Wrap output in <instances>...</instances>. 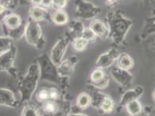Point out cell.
<instances>
[{
    "label": "cell",
    "instance_id": "obj_1",
    "mask_svg": "<svg viewBox=\"0 0 155 116\" xmlns=\"http://www.w3.org/2000/svg\"><path fill=\"white\" fill-rule=\"evenodd\" d=\"M107 18L110 30V37L116 44L122 43L133 22L130 19L125 18L122 14L116 11L109 12Z\"/></svg>",
    "mask_w": 155,
    "mask_h": 116
},
{
    "label": "cell",
    "instance_id": "obj_2",
    "mask_svg": "<svg viewBox=\"0 0 155 116\" xmlns=\"http://www.w3.org/2000/svg\"><path fill=\"white\" fill-rule=\"evenodd\" d=\"M41 78V72L38 63H33L28 68L27 74L19 83V91L22 96L21 103L30 100L35 91L38 82Z\"/></svg>",
    "mask_w": 155,
    "mask_h": 116
},
{
    "label": "cell",
    "instance_id": "obj_3",
    "mask_svg": "<svg viewBox=\"0 0 155 116\" xmlns=\"http://www.w3.org/2000/svg\"><path fill=\"white\" fill-rule=\"evenodd\" d=\"M38 63L41 72V80L51 81L54 83H58L60 81L58 66L52 61L51 57L43 54L38 58Z\"/></svg>",
    "mask_w": 155,
    "mask_h": 116
},
{
    "label": "cell",
    "instance_id": "obj_4",
    "mask_svg": "<svg viewBox=\"0 0 155 116\" xmlns=\"http://www.w3.org/2000/svg\"><path fill=\"white\" fill-rule=\"evenodd\" d=\"M25 37L27 43L31 45L36 46L38 49H42L45 45V41L42 37V29L38 22L30 19L27 23Z\"/></svg>",
    "mask_w": 155,
    "mask_h": 116
},
{
    "label": "cell",
    "instance_id": "obj_5",
    "mask_svg": "<svg viewBox=\"0 0 155 116\" xmlns=\"http://www.w3.org/2000/svg\"><path fill=\"white\" fill-rule=\"evenodd\" d=\"M70 36H65L57 41L53 48L51 49V58L52 61L58 66L63 61V58L67 52V47H68L69 42H70Z\"/></svg>",
    "mask_w": 155,
    "mask_h": 116
},
{
    "label": "cell",
    "instance_id": "obj_6",
    "mask_svg": "<svg viewBox=\"0 0 155 116\" xmlns=\"http://www.w3.org/2000/svg\"><path fill=\"white\" fill-rule=\"evenodd\" d=\"M100 12V9L91 2L84 0H76V14L78 18L91 19Z\"/></svg>",
    "mask_w": 155,
    "mask_h": 116
},
{
    "label": "cell",
    "instance_id": "obj_7",
    "mask_svg": "<svg viewBox=\"0 0 155 116\" xmlns=\"http://www.w3.org/2000/svg\"><path fill=\"white\" fill-rule=\"evenodd\" d=\"M110 74L114 80L124 88H128L132 84L133 82V76L128 72V70H125L122 68H113L110 72Z\"/></svg>",
    "mask_w": 155,
    "mask_h": 116
},
{
    "label": "cell",
    "instance_id": "obj_8",
    "mask_svg": "<svg viewBox=\"0 0 155 116\" xmlns=\"http://www.w3.org/2000/svg\"><path fill=\"white\" fill-rule=\"evenodd\" d=\"M118 56H119V53L117 49H111L107 51V53H103L98 57V59L96 61V66L102 69L110 68L117 61Z\"/></svg>",
    "mask_w": 155,
    "mask_h": 116
},
{
    "label": "cell",
    "instance_id": "obj_9",
    "mask_svg": "<svg viewBox=\"0 0 155 116\" xmlns=\"http://www.w3.org/2000/svg\"><path fill=\"white\" fill-rule=\"evenodd\" d=\"M90 28L94 31L96 36L102 39H107L110 37V30L104 22L99 19H94L90 24Z\"/></svg>",
    "mask_w": 155,
    "mask_h": 116
},
{
    "label": "cell",
    "instance_id": "obj_10",
    "mask_svg": "<svg viewBox=\"0 0 155 116\" xmlns=\"http://www.w3.org/2000/svg\"><path fill=\"white\" fill-rule=\"evenodd\" d=\"M77 61L78 59L76 57H71V58H69V59L66 60V61H63L58 66V71L60 77H71L72 73H73Z\"/></svg>",
    "mask_w": 155,
    "mask_h": 116
},
{
    "label": "cell",
    "instance_id": "obj_11",
    "mask_svg": "<svg viewBox=\"0 0 155 116\" xmlns=\"http://www.w3.org/2000/svg\"><path fill=\"white\" fill-rule=\"evenodd\" d=\"M16 57V47L15 45L10 50L1 53V70H10L13 67Z\"/></svg>",
    "mask_w": 155,
    "mask_h": 116
},
{
    "label": "cell",
    "instance_id": "obj_12",
    "mask_svg": "<svg viewBox=\"0 0 155 116\" xmlns=\"http://www.w3.org/2000/svg\"><path fill=\"white\" fill-rule=\"evenodd\" d=\"M0 103L2 106L5 107H18V102L16 100L15 95L11 90L6 89V88H2L0 92Z\"/></svg>",
    "mask_w": 155,
    "mask_h": 116
},
{
    "label": "cell",
    "instance_id": "obj_13",
    "mask_svg": "<svg viewBox=\"0 0 155 116\" xmlns=\"http://www.w3.org/2000/svg\"><path fill=\"white\" fill-rule=\"evenodd\" d=\"M143 92H144V90L140 86H137L136 88H133V89L128 90L122 96L121 102H120V105L122 106V107H124V106H126L127 103L131 102V101L137 99L141 96V95L143 93Z\"/></svg>",
    "mask_w": 155,
    "mask_h": 116
},
{
    "label": "cell",
    "instance_id": "obj_14",
    "mask_svg": "<svg viewBox=\"0 0 155 116\" xmlns=\"http://www.w3.org/2000/svg\"><path fill=\"white\" fill-rule=\"evenodd\" d=\"M29 15L31 19L38 22L48 18V11L42 6H34L30 9Z\"/></svg>",
    "mask_w": 155,
    "mask_h": 116
},
{
    "label": "cell",
    "instance_id": "obj_15",
    "mask_svg": "<svg viewBox=\"0 0 155 116\" xmlns=\"http://www.w3.org/2000/svg\"><path fill=\"white\" fill-rule=\"evenodd\" d=\"M2 22L7 29L11 30V29L17 28L18 27H19L22 22L19 15L16 14H9L3 18Z\"/></svg>",
    "mask_w": 155,
    "mask_h": 116
},
{
    "label": "cell",
    "instance_id": "obj_16",
    "mask_svg": "<svg viewBox=\"0 0 155 116\" xmlns=\"http://www.w3.org/2000/svg\"><path fill=\"white\" fill-rule=\"evenodd\" d=\"M134 62L132 57L127 53H122L119 54L117 59V65L118 68L125 69V70H130L133 68Z\"/></svg>",
    "mask_w": 155,
    "mask_h": 116
},
{
    "label": "cell",
    "instance_id": "obj_17",
    "mask_svg": "<svg viewBox=\"0 0 155 116\" xmlns=\"http://www.w3.org/2000/svg\"><path fill=\"white\" fill-rule=\"evenodd\" d=\"M51 19L54 24L58 26H63L68 22V15L67 14L62 10H57L53 13L51 16Z\"/></svg>",
    "mask_w": 155,
    "mask_h": 116
},
{
    "label": "cell",
    "instance_id": "obj_18",
    "mask_svg": "<svg viewBox=\"0 0 155 116\" xmlns=\"http://www.w3.org/2000/svg\"><path fill=\"white\" fill-rule=\"evenodd\" d=\"M27 23L22 22V24L20 25L19 27L15 29H7L8 30V33L7 36L11 37L13 40H18L20 39L22 36L25 35L26 33V28H27Z\"/></svg>",
    "mask_w": 155,
    "mask_h": 116
},
{
    "label": "cell",
    "instance_id": "obj_19",
    "mask_svg": "<svg viewBox=\"0 0 155 116\" xmlns=\"http://www.w3.org/2000/svg\"><path fill=\"white\" fill-rule=\"evenodd\" d=\"M69 30H70V33L72 34L74 40V38H77V37L82 36L84 27L80 21H72L69 24Z\"/></svg>",
    "mask_w": 155,
    "mask_h": 116
},
{
    "label": "cell",
    "instance_id": "obj_20",
    "mask_svg": "<svg viewBox=\"0 0 155 116\" xmlns=\"http://www.w3.org/2000/svg\"><path fill=\"white\" fill-rule=\"evenodd\" d=\"M126 110L130 115H137L139 114L142 111V104L137 99L133 100L128 103L126 105Z\"/></svg>",
    "mask_w": 155,
    "mask_h": 116
},
{
    "label": "cell",
    "instance_id": "obj_21",
    "mask_svg": "<svg viewBox=\"0 0 155 116\" xmlns=\"http://www.w3.org/2000/svg\"><path fill=\"white\" fill-rule=\"evenodd\" d=\"M91 104V97L87 93H82L77 99V107L80 109H86Z\"/></svg>",
    "mask_w": 155,
    "mask_h": 116
},
{
    "label": "cell",
    "instance_id": "obj_22",
    "mask_svg": "<svg viewBox=\"0 0 155 116\" xmlns=\"http://www.w3.org/2000/svg\"><path fill=\"white\" fill-rule=\"evenodd\" d=\"M106 96H107L106 95L102 94L99 92H96L92 96H91L92 107L96 109H101V106H102V102L104 101Z\"/></svg>",
    "mask_w": 155,
    "mask_h": 116
},
{
    "label": "cell",
    "instance_id": "obj_23",
    "mask_svg": "<svg viewBox=\"0 0 155 116\" xmlns=\"http://www.w3.org/2000/svg\"><path fill=\"white\" fill-rule=\"evenodd\" d=\"M13 41L14 40L11 37H8V36H7V37H1V40H0V42H1V48H0L1 53H5V52L10 50L13 47Z\"/></svg>",
    "mask_w": 155,
    "mask_h": 116
},
{
    "label": "cell",
    "instance_id": "obj_24",
    "mask_svg": "<svg viewBox=\"0 0 155 116\" xmlns=\"http://www.w3.org/2000/svg\"><path fill=\"white\" fill-rule=\"evenodd\" d=\"M87 45H88V42L87 40H85L84 38H82V37H77L73 40V47L76 51L78 52H82L87 48Z\"/></svg>",
    "mask_w": 155,
    "mask_h": 116
},
{
    "label": "cell",
    "instance_id": "obj_25",
    "mask_svg": "<svg viewBox=\"0 0 155 116\" xmlns=\"http://www.w3.org/2000/svg\"><path fill=\"white\" fill-rule=\"evenodd\" d=\"M114 107V103L113 99H111L110 96H107L104 101L102 102L101 110L105 113H110L113 111Z\"/></svg>",
    "mask_w": 155,
    "mask_h": 116
},
{
    "label": "cell",
    "instance_id": "obj_26",
    "mask_svg": "<svg viewBox=\"0 0 155 116\" xmlns=\"http://www.w3.org/2000/svg\"><path fill=\"white\" fill-rule=\"evenodd\" d=\"M21 115L22 116H37L39 115V112H38L37 107H35L34 105H28L25 106L24 108L22 109Z\"/></svg>",
    "mask_w": 155,
    "mask_h": 116
},
{
    "label": "cell",
    "instance_id": "obj_27",
    "mask_svg": "<svg viewBox=\"0 0 155 116\" xmlns=\"http://www.w3.org/2000/svg\"><path fill=\"white\" fill-rule=\"evenodd\" d=\"M58 109V107H57V104L54 102V100H47L44 103V105H43V110L47 114H53V113H55V111Z\"/></svg>",
    "mask_w": 155,
    "mask_h": 116
},
{
    "label": "cell",
    "instance_id": "obj_28",
    "mask_svg": "<svg viewBox=\"0 0 155 116\" xmlns=\"http://www.w3.org/2000/svg\"><path fill=\"white\" fill-rule=\"evenodd\" d=\"M81 37H82V38H84L85 40H87L88 42H90L94 41V40L96 39L97 36H96L95 33H94V31L89 27V28H84V30L82 31V36H81Z\"/></svg>",
    "mask_w": 155,
    "mask_h": 116
},
{
    "label": "cell",
    "instance_id": "obj_29",
    "mask_svg": "<svg viewBox=\"0 0 155 116\" xmlns=\"http://www.w3.org/2000/svg\"><path fill=\"white\" fill-rule=\"evenodd\" d=\"M105 76H106V75H105L104 72L102 71V68H96V69H94V70L92 72V73H91V82H92V83H94V82H97V81L102 80Z\"/></svg>",
    "mask_w": 155,
    "mask_h": 116
},
{
    "label": "cell",
    "instance_id": "obj_30",
    "mask_svg": "<svg viewBox=\"0 0 155 116\" xmlns=\"http://www.w3.org/2000/svg\"><path fill=\"white\" fill-rule=\"evenodd\" d=\"M36 97H37L38 101L45 103L46 101H47L50 99V97H49V90H47V88H42V89L38 91Z\"/></svg>",
    "mask_w": 155,
    "mask_h": 116
},
{
    "label": "cell",
    "instance_id": "obj_31",
    "mask_svg": "<svg viewBox=\"0 0 155 116\" xmlns=\"http://www.w3.org/2000/svg\"><path fill=\"white\" fill-rule=\"evenodd\" d=\"M109 83V78L105 76L102 80L97 81V82H94L92 83V85L95 88H97V89H104L107 87Z\"/></svg>",
    "mask_w": 155,
    "mask_h": 116
},
{
    "label": "cell",
    "instance_id": "obj_32",
    "mask_svg": "<svg viewBox=\"0 0 155 116\" xmlns=\"http://www.w3.org/2000/svg\"><path fill=\"white\" fill-rule=\"evenodd\" d=\"M67 0H53L52 2V7L54 9L57 10H62L66 6H67Z\"/></svg>",
    "mask_w": 155,
    "mask_h": 116
},
{
    "label": "cell",
    "instance_id": "obj_33",
    "mask_svg": "<svg viewBox=\"0 0 155 116\" xmlns=\"http://www.w3.org/2000/svg\"><path fill=\"white\" fill-rule=\"evenodd\" d=\"M49 97L51 100H57L59 97V92L55 88H51L49 89Z\"/></svg>",
    "mask_w": 155,
    "mask_h": 116
},
{
    "label": "cell",
    "instance_id": "obj_34",
    "mask_svg": "<svg viewBox=\"0 0 155 116\" xmlns=\"http://www.w3.org/2000/svg\"><path fill=\"white\" fill-rule=\"evenodd\" d=\"M15 6V0H1V7L5 9H12Z\"/></svg>",
    "mask_w": 155,
    "mask_h": 116
},
{
    "label": "cell",
    "instance_id": "obj_35",
    "mask_svg": "<svg viewBox=\"0 0 155 116\" xmlns=\"http://www.w3.org/2000/svg\"><path fill=\"white\" fill-rule=\"evenodd\" d=\"M52 2H53V0H42V7H45V8L52 7Z\"/></svg>",
    "mask_w": 155,
    "mask_h": 116
},
{
    "label": "cell",
    "instance_id": "obj_36",
    "mask_svg": "<svg viewBox=\"0 0 155 116\" xmlns=\"http://www.w3.org/2000/svg\"><path fill=\"white\" fill-rule=\"evenodd\" d=\"M34 6H42V0H30Z\"/></svg>",
    "mask_w": 155,
    "mask_h": 116
},
{
    "label": "cell",
    "instance_id": "obj_37",
    "mask_svg": "<svg viewBox=\"0 0 155 116\" xmlns=\"http://www.w3.org/2000/svg\"><path fill=\"white\" fill-rule=\"evenodd\" d=\"M153 100L155 101V91H154V92H153Z\"/></svg>",
    "mask_w": 155,
    "mask_h": 116
},
{
    "label": "cell",
    "instance_id": "obj_38",
    "mask_svg": "<svg viewBox=\"0 0 155 116\" xmlns=\"http://www.w3.org/2000/svg\"><path fill=\"white\" fill-rule=\"evenodd\" d=\"M154 45H155V42H154Z\"/></svg>",
    "mask_w": 155,
    "mask_h": 116
}]
</instances>
